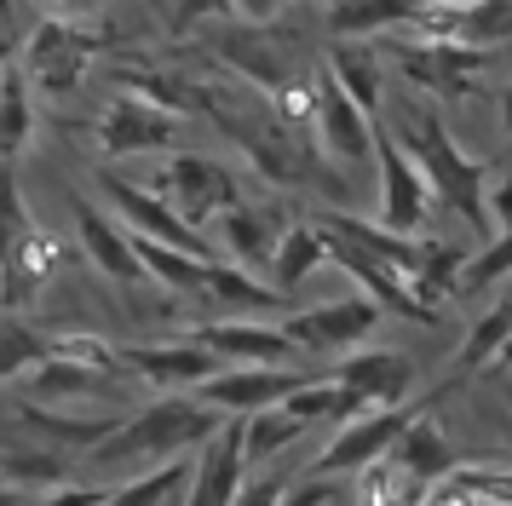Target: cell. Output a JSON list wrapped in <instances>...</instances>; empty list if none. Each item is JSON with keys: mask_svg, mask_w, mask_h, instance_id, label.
Returning <instances> with one entry per match:
<instances>
[{"mask_svg": "<svg viewBox=\"0 0 512 506\" xmlns=\"http://www.w3.org/2000/svg\"><path fill=\"white\" fill-rule=\"evenodd\" d=\"M29 133H35V104H29V81L24 69H0V167L24 156Z\"/></svg>", "mask_w": 512, "mask_h": 506, "instance_id": "26", "label": "cell"}, {"mask_svg": "<svg viewBox=\"0 0 512 506\" xmlns=\"http://www.w3.org/2000/svg\"><path fill=\"white\" fill-rule=\"evenodd\" d=\"M432 489H420L397 460H374L369 472H357V506H420Z\"/></svg>", "mask_w": 512, "mask_h": 506, "instance_id": "30", "label": "cell"}, {"mask_svg": "<svg viewBox=\"0 0 512 506\" xmlns=\"http://www.w3.org/2000/svg\"><path fill=\"white\" fill-rule=\"evenodd\" d=\"M340 495H346V489H340L334 478H300V483H288V489H282L277 506H334Z\"/></svg>", "mask_w": 512, "mask_h": 506, "instance_id": "33", "label": "cell"}, {"mask_svg": "<svg viewBox=\"0 0 512 506\" xmlns=\"http://www.w3.org/2000/svg\"><path fill=\"white\" fill-rule=\"evenodd\" d=\"M75 213V236H81V253L93 259L98 271L110 276V282H121V288H144V271H139V253H133V236L104 213V207H93L87 196H75L70 202Z\"/></svg>", "mask_w": 512, "mask_h": 506, "instance_id": "20", "label": "cell"}, {"mask_svg": "<svg viewBox=\"0 0 512 506\" xmlns=\"http://www.w3.org/2000/svg\"><path fill=\"white\" fill-rule=\"evenodd\" d=\"M98 58V29L93 23H75V18H41L29 29L24 52H18V69H24L29 92H75L87 81V69Z\"/></svg>", "mask_w": 512, "mask_h": 506, "instance_id": "4", "label": "cell"}, {"mask_svg": "<svg viewBox=\"0 0 512 506\" xmlns=\"http://www.w3.org/2000/svg\"><path fill=\"white\" fill-rule=\"evenodd\" d=\"M328 380L346 386L363 409H403L415 391V363L403 351H386V345H363V351L340 357V368Z\"/></svg>", "mask_w": 512, "mask_h": 506, "instance_id": "14", "label": "cell"}, {"mask_svg": "<svg viewBox=\"0 0 512 506\" xmlns=\"http://www.w3.org/2000/svg\"><path fill=\"white\" fill-rule=\"evenodd\" d=\"M501 133H507V150H512V87L501 92Z\"/></svg>", "mask_w": 512, "mask_h": 506, "instance_id": "38", "label": "cell"}, {"mask_svg": "<svg viewBox=\"0 0 512 506\" xmlns=\"http://www.w3.org/2000/svg\"><path fill=\"white\" fill-rule=\"evenodd\" d=\"M277 236L282 230L271 225V213H259V207H231V213L219 219V259L254 276L259 265H271Z\"/></svg>", "mask_w": 512, "mask_h": 506, "instance_id": "24", "label": "cell"}, {"mask_svg": "<svg viewBox=\"0 0 512 506\" xmlns=\"http://www.w3.org/2000/svg\"><path fill=\"white\" fill-rule=\"evenodd\" d=\"M426 409V403H403V409H374V414H357L351 426H340L334 432V443H328L323 455L311 460V478H346V472H369L374 460H386L392 455V443L403 437V426L415 420V414Z\"/></svg>", "mask_w": 512, "mask_h": 506, "instance_id": "9", "label": "cell"}, {"mask_svg": "<svg viewBox=\"0 0 512 506\" xmlns=\"http://www.w3.org/2000/svg\"><path fill=\"white\" fill-rule=\"evenodd\" d=\"M507 271H512V230H507V236H489L478 253H466L461 294H472V288H495Z\"/></svg>", "mask_w": 512, "mask_h": 506, "instance_id": "31", "label": "cell"}, {"mask_svg": "<svg viewBox=\"0 0 512 506\" xmlns=\"http://www.w3.org/2000/svg\"><path fill=\"white\" fill-rule=\"evenodd\" d=\"M282 409L294 414V420H305V426H334V432H340V426H351L357 414H374V409H363L346 386H334V380H305V386L294 391Z\"/></svg>", "mask_w": 512, "mask_h": 506, "instance_id": "27", "label": "cell"}, {"mask_svg": "<svg viewBox=\"0 0 512 506\" xmlns=\"http://www.w3.org/2000/svg\"><path fill=\"white\" fill-rule=\"evenodd\" d=\"M190 340L213 351L219 368H294V345L282 340L277 322H242V317H225V322H196Z\"/></svg>", "mask_w": 512, "mask_h": 506, "instance_id": "12", "label": "cell"}, {"mask_svg": "<svg viewBox=\"0 0 512 506\" xmlns=\"http://www.w3.org/2000/svg\"><path fill=\"white\" fill-rule=\"evenodd\" d=\"M121 368L139 374L144 386H156L162 397H190L196 386H208L219 374V357L202 351L196 340H173V345H127Z\"/></svg>", "mask_w": 512, "mask_h": 506, "instance_id": "15", "label": "cell"}, {"mask_svg": "<svg viewBox=\"0 0 512 506\" xmlns=\"http://www.w3.org/2000/svg\"><path fill=\"white\" fill-rule=\"evenodd\" d=\"M323 230V225H317ZM323 242H328V259L340 265V271L363 288V299H374L380 311H392V317H409V322H438L432 311H420L415 305V294H409V282L386 265V259H374V253H363V248H351V242H340V236H328L323 230Z\"/></svg>", "mask_w": 512, "mask_h": 506, "instance_id": "19", "label": "cell"}, {"mask_svg": "<svg viewBox=\"0 0 512 506\" xmlns=\"http://www.w3.org/2000/svg\"><path fill=\"white\" fill-rule=\"evenodd\" d=\"M277 328L300 357H340V351H357L380 328V305L363 294H346V299H328V305H311V311H294Z\"/></svg>", "mask_w": 512, "mask_h": 506, "instance_id": "7", "label": "cell"}, {"mask_svg": "<svg viewBox=\"0 0 512 506\" xmlns=\"http://www.w3.org/2000/svg\"><path fill=\"white\" fill-rule=\"evenodd\" d=\"M24 52V23H18V6H0V69L18 64Z\"/></svg>", "mask_w": 512, "mask_h": 506, "instance_id": "35", "label": "cell"}, {"mask_svg": "<svg viewBox=\"0 0 512 506\" xmlns=\"http://www.w3.org/2000/svg\"><path fill=\"white\" fill-rule=\"evenodd\" d=\"M202 299H219L225 311H277L282 299H277V288H265L259 276H248V271H236V265H208V282H202Z\"/></svg>", "mask_w": 512, "mask_h": 506, "instance_id": "28", "label": "cell"}, {"mask_svg": "<svg viewBox=\"0 0 512 506\" xmlns=\"http://www.w3.org/2000/svg\"><path fill=\"white\" fill-rule=\"evenodd\" d=\"M179 133H185L179 115L156 110V104H144V98H127V92H116V98L104 104V115H98V150L110 161L162 156V150L179 144Z\"/></svg>", "mask_w": 512, "mask_h": 506, "instance_id": "11", "label": "cell"}, {"mask_svg": "<svg viewBox=\"0 0 512 506\" xmlns=\"http://www.w3.org/2000/svg\"><path fill=\"white\" fill-rule=\"evenodd\" d=\"M328 259V242L317 225H282L277 236V253H271V282H277V299H288L300 288L305 276L317 271Z\"/></svg>", "mask_w": 512, "mask_h": 506, "instance_id": "25", "label": "cell"}, {"mask_svg": "<svg viewBox=\"0 0 512 506\" xmlns=\"http://www.w3.org/2000/svg\"><path fill=\"white\" fill-rule=\"evenodd\" d=\"M380 127L392 133V144L409 156V167H415L420 179H426V190L438 196L449 213H461L466 225L478 230L489 242V184H484V161L461 156V144L449 138V127H443L438 104H409V110H392L380 115Z\"/></svg>", "mask_w": 512, "mask_h": 506, "instance_id": "1", "label": "cell"}, {"mask_svg": "<svg viewBox=\"0 0 512 506\" xmlns=\"http://www.w3.org/2000/svg\"><path fill=\"white\" fill-rule=\"evenodd\" d=\"M380 64L403 69L432 98H466L478 87L489 52H472V46H455V41H386L380 46Z\"/></svg>", "mask_w": 512, "mask_h": 506, "instance_id": "8", "label": "cell"}, {"mask_svg": "<svg viewBox=\"0 0 512 506\" xmlns=\"http://www.w3.org/2000/svg\"><path fill=\"white\" fill-rule=\"evenodd\" d=\"M24 391L35 409H64V403H121V374L93 363H75V357H52V363L29 368Z\"/></svg>", "mask_w": 512, "mask_h": 506, "instance_id": "17", "label": "cell"}, {"mask_svg": "<svg viewBox=\"0 0 512 506\" xmlns=\"http://www.w3.org/2000/svg\"><path fill=\"white\" fill-rule=\"evenodd\" d=\"M219 426H225V420H219L213 409H202L196 397H156V403H144L139 414H127L116 432L98 443L93 466H98V472L150 466V460H156V466H167V460L202 449Z\"/></svg>", "mask_w": 512, "mask_h": 506, "instance_id": "2", "label": "cell"}, {"mask_svg": "<svg viewBox=\"0 0 512 506\" xmlns=\"http://www.w3.org/2000/svg\"><path fill=\"white\" fill-rule=\"evenodd\" d=\"M420 18L415 0H340V6H328V41H374V35H386V29H397V35H409Z\"/></svg>", "mask_w": 512, "mask_h": 506, "instance_id": "23", "label": "cell"}, {"mask_svg": "<svg viewBox=\"0 0 512 506\" xmlns=\"http://www.w3.org/2000/svg\"><path fill=\"white\" fill-rule=\"evenodd\" d=\"M484 207H489V225H501V236H507V230H512V173L484 196Z\"/></svg>", "mask_w": 512, "mask_h": 506, "instance_id": "37", "label": "cell"}, {"mask_svg": "<svg viewBox=\"0 0 512 506\" xmlns=\"http://www.w3.org/2000/svg\"><path fill=\"white\" fill-rule=\"evenodd\" d=\"M311 127H317V138H323V150L334 161H369L374 156V121L334 87L328 69L311 75Z\"/></svg>", "mask_w": 512, "mask_h": 506, "instance_id": "16", "label": "cell"}, {"mask_svg": "<svg viewBox=\"0 0 512 506\" xmlns=\"http://www.w3.org/2000/svg\"><path fill=\"white\" fill-rule=\"evenodd\" d=\"M311 432L305 420H294V414L282 409H259L242 420V455H248V466H259V460H271L277 449H288V443H300V437Z\"/></svg>", "mask_w": 512, "mask_h": 506, "instance_id": "29", "label": "cell"}, {"mask_svg": "<svg viewBox=\"0 0 512 506\" xmlns=\"http://www.w3.org/2000/svg\"><path fill=\"white\" fill-rule=\"evenodd\" d=\"M0 478H6V483H41V489H58V483H64V466H58L52 455L0 449Z\"/></svg>", "mask_w": 512, "mask_h": 506, "instance_id": "32", "label": "cell"}, {"mask_svg": "<svg viewBox=\"0 0 512 506\" xmlns=\"http://www.w3.org/2000/svg\"><path fill=\"white\" fill-rule=\"evenodd\" d=\"M248 483V455H242V420H225L202 443L196 472H190L185 506H236V489Z\"/></svg>", "mask_w": 512, "mask_h": 506, "instance_id": "18", "label": "cell"}, {"mask_svg": "<svg viewBox=\"0 0 512 506\" xmlns=\"http://www.w3.org/2000/svg\"><path fill=\"white\" fill-rule=\"evenodd\" d=\"M58 265H64V253L29 219L24 196H18V173L0 167V305L24 311L29 299L58 276Z\"/></svg>", "mask_w": 512, "mask_h": 506, "instance_id": "3", "label": "cell"}, {"mask_svg": "<svg viewBox=\"0 0 512 506\" xmlns=\"http://www.w3.org/2000/svg\"><path fill=\"white\" fill-rule=\"evenodd\" d=\"M150 196H162L190 230H202L208 219H225L231 207H242V190H236L231 167H219L213 156H190V150H179L167 161Z\"/></svg>", "mask_w": 512, "mask_h": 506, "instance_id": "6", "label": "cell"}, {"mask_svg": "<svg viewBox=\"0 0 512 506\" xmlns=\"http://www.w3.org/2000/svg\"><path fill=\"white\" fill-rule=\"evenodd\" d=\"M374 161H380V230L415 236V230L426 225L432 190H426V179L409 167V156L392 144V133L380 127V115H374Z\"/></svg>", "mask_w": 512, "mask_h": 506, "instance_id": "13", "label": "cell"}, {"mask_svg": "<svg viewBox=\"0 0 512 506\" xmlns=\"http://www.w3.org/2000/svg\"><path fill=\"white\" fill-rule=\"evenodd\" d=\"M282 489H288V478H248L236 489V506H277Z\"/></svg>", "mask_w": 512, "mask_h": 506, "instance_id": "36", "label": "cell"}, {"mask_svg": "<svg viewBox=\"0 0 512 506\" xmlns=\"http://www.w3.org/2000/svg\"><path fill=\"white\" fill-rule=\"evenodd\" d=\"M386 460H397V466H403V472H409L420 489H438V483L449 478L455 466H461V460H455V443L443 437V426H438L426 409H420L415 420L403 426V437L392 443V455H386Z\"/></svg>", "mask_w": 512, "mask_h": 506, "instance_id": "22", "label": "cell"}, {"mask_svg": "<svg viewBox=\"0 0 512 506\" xmlns=\"http://www.w3.org/2000/svg\"><path fill=\"white\" fill-rule=\"evenodd\" d=\"M323 69L334 75V87L346 92L369 121L386 110V64H380V46L374 41H334Z\"/></svg>", "mask_w": 512, "mask_h": 506, "instance_id": "21", "label": "cell"}, {"mask_svg": "<svg viewBox=\"0 0 512 506\" xmlns=\"http://www.w3.org/2000/svg\"><path fill=\"white\" fill-rule=\"evenodd\" d=\"M98 190H104V202H110V213L121 219L127 236L156 242V248H173V253H185V259H202V265L219 259V248H213L202 230H190L185 219L162 202V196H150V184L121 179V173H98Z\"/></svg>", "mask_w": 512, "mask_h": 506, "instance_id": "5", "label": "cell"}, {"mask_svg": "<svg viewBox=\"0 0 512 506\" xmlns=\"http://www.w3.org/2000/svg\"><path fill=\"white\" fill-rule=\"evenodd\" d=\"M305 380H311L305 368H219L208 386H196L190 397H196L202 409H213L219 420H248V414H259V409L288 403Z\"/></svg>", "mask_w": 512, "mask_h": 506, "instance_id": "10", "label": "cell"}, {"mask_svg": "<svg viewBox=\"0 0 512 506\" xmlns=\"http://www.w3.org/2000/svg\"><path fill=\"white\" fill-rule=\"evenodd\" d=\"M104 495H110V489H98V483H58L41 501H24V506H98Z\"/></svg>", "mask_w": 512, "mask_h": 506, "instance_id": "34", "label": "cell"}]
</instances>
